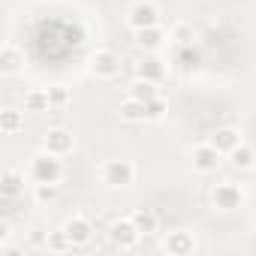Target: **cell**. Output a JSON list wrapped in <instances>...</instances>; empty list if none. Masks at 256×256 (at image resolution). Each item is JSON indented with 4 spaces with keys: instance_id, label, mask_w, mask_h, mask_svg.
Instances as JSON below:
<instances>
[{
    "instance_id": "1",
    "label": "cell",
    "mask_w": 256,
    "mask_h": 256,
    "mask_svg": "<svg viewBox=\"0 0 256 256\" xmlns=\"http://www.w3.org/2000/svg\"><path fill=\"white\" fill-rule=\"evenodd\" d=\"M30 178H34V184H60L64 181V163H60V157L42 148L30 160Z\"/></svg>"
},
{
    "instance_id": "2",
    "label": "cell",
    "mask_w": 256,
    "mask_h": 256,
    "mask_svg": "<svg viewBox=\"0 0 256 256\" xmlns=\"http://www.w3.org/2000/svg\"><path fill=\"white\" fill-rule=\"evenodd\" d=\"M100 178L106 187L112 190H124V187H130L136 181V166L130 160H124V157H114V160H106L102 169H100Z\"/></svg>"
},
{
    "instance_id": "3",
    "label": "cell",
    "mask_w": 256,
    "mask_h": 256,
    "mask_svg": "<svg viewBox=\"0 0 256 256\" xmlns=\"http://www.w3.org/2000/svg\"><path fill=\"white\" fill-rule=\"evenodd\" d=\"M211 205H214V211L232 214V211H238V208L244 205V193H241L238 184L220 181V184H214V190H211Z\"/></svg>"
},
{
    "instance_id": "4",
    "label": "cell",
    "mask_w": 256,
    "mask_h": 256,
    "mask_svg": "<svg viewBox=\"0 0 256 256\" xmlns=\"http://www.w3.org/2000/svg\"><path fill=\"white\" fill-rule=\"evenodd\" d=\"M108 241H112V247H118V250H133V247L142 241V232H139V226H136L130 217H120V220H112V226H108Z\"/></svg>"
},
{
    "instance_id": "5",
    "label": "cell",
    "mask_w": 256,
    "mask_h": 256,
    "mask_svg": "<svg viewBox=\"0 0 256 256\" xmlns=\"http://www.w3.org/2000/svg\"><path fill=\"white\" fill-rule=\"evenodd\" d=\"M90 72H94L96 78H102V82H114V78L120 76V58H118V52H112V48H96V52L90 54Z\"/></svg>"
},
{
    "instance_id": "6",
    "label": "cell",
    "mask_w": 256,
    "mask_h": 256,
    "mask_svg": "<svg viewBox=\"0 0 256 256\" xmlns=\"http://www.w3.org/2000/svg\"><path fill=\"white\" fill-rule=\"evenodd\" d=\"M126 24H130L133 30L157 28V24H160V6L151 4V0H136V4L126 10Z\"/></svg>"
},
{
    "instance_id": "7",
    "label": "cell",
    "mask_w": 256,
    "mask_h": 256,
    "mask_svg": "<svg viewBox=\"0 0 256 256\" xmlns=\"http://www.w3.org/2000/svg\"><path fill=\"white\" fill-rule=\"evenodd\" d=\"M42 148L58 154V157H66V154L76 151V136H72V130H66V126H52V130L42 136Z\"/></svg>"
},
{
    "instance_id": "8",
    "label": "cell",
    "mask_w": 256,
    "mask_h": 256,
    "mask_svg": "<svg viewBox=\"0 0 256 256\" xmlns=\"http://www.w3.org/2000/svg\"><path fill=\"white\" fill-rule=\"evenodd\" d=\"M66 235H70V241H72V247H88L90 241H94V223L84 217V214H72L64 226H60Z\"/></svg>"
},
{
    "instance_id": "9",
    "label": "cell",
    "mask_w": 256,
    "mask_h": 256,
    "mask_svg": "<svg viewBox=\"0 0 256 256\" xmlns=\"http://www.w3.org/2000/svg\"><path fill=\"white\" fill-rule=\"evenodd\" d=\"M220 163H223V154H220L211 142L193 148V169H196L199 175H214V172L220 169Z\"/></svg>"
},
{
    "instance_id": "10",
    "label": "cell",
    "mask_w": 256,
    "mask_h": 256,
    "mask_svg": "<svg viewBox=\"0 0 256 256\" xmlns=\"http://www.w3.org/2000/svg\"><path fill=\"white\" fill-rule=\"evenodd\" d=\"M133 42L145 52V54H157L166 42H169V34L157 24V28H142V30H133Z\"/></svg>"
},
{
    "instance_id": "11",
    "label": "cell",
    "mask_w": 256,
    "mask_h": 256,
    "mask_svg": "<svg viewBox=\"0 0 256 256\" xmlns=\"http://www.w3.org/2000/svg\"><path fill=\"white\" fill-rule=\"evenodd\" d=\"M208 142H211L223 157H229V154L244 142V139H241V130H238V126H217V130L211 133V139H208Z\"/></svg>"
},
{
    "instance_id": "12",
    "label": "cell",
    "mask_w": 256,
    "mask_h": 256,
    "mask_svg": "<svg viewBox=\"0 0 256 256\" xmlns=\"http://www.w3.org/2000/svg\"><path fill=\"white\" fill-rule=\"evenodd\" d=\"M136 78H148V82L163 84V78H166V64H163L157 54H145V58L136 64Z\"/></svg>"
},
{
    "instance_id": "13",
    "label": "cell",
    "mask_w": 256,
    "mask_h": 256,
    "mask_svg": "<svg viewBox=\"0 0 256 256\" xmlns=\"http://www.w3.org/2000/svg\"><path fill=\"white\" fill-rule=\"evenodd\" d=\"M166 250H169L172 256H187V253H193V250H196V238H193V232H190V229H175V232H169V238H166Z\"/></svg>"
},
{
    "instance_id": "14",
    "label": "cell",
    "mask_w": 256,
    "mask_h": 256,
    "mask_svg": "<svg viewBox=\"0 0 256 256\" xmlns=\"http://www.w3.org/2000/svg\"><path fill=\"white\" fill-rule=\"evenodd\" d=\"M118 114H120L124 124H148V108H145V102H139V100H133V96H126V100L120 102Z\"/></svg>"
},
{
    "instance_id": "15",
    "label": "cell",
    "mask_w": 256,
    "mask_h": 256,
    "mask_svg": "<svg viewBox=\"0 0 256 256\" xmlns=\"http://www.w3.org/2000/svg\"><path fill=\"white\" fill-rule=\"evenodd\" d=\"M22 66H24V52L16 48L12 42H6L4 52H0V72H4V76H16Z\"/></svg>"
},
{
    "instance_id": "16",
    "label": "cell",
    "mask_w": 256,
    "mask_h": 256,
    "mask_svg": "<svg viewBox=\"0 0 256 256\" xmlns=\"http://www.w3.org/2000/svg\"><path fill=\"white\" fill-rule=\"evenodd\" d=\"M0 193H4L6 199H18L24 193V175L18 169H6L4 175H0Z\"/></svg>"
},
{
    "instance_id": "17",
    "label": "cell",
    "mask_w": 256,
    "mask_h": 256,
    "mask_svg": "<svg viewBox=\"0 0 256 256\" xmlns=\"http://www.w3.org/2000/svg\"><path fill=\"white\" fill-rule=\"evenodd\" d=\"M130 220L139 226V232L142 235H157L160 232V217H157V211H151V208H136L133 214H130Z\"/></svg>"
},
{
    "instance_id": "18",
    "label": "cell",
    "mask_w": 256,
    "mask_h": 256,
    "mask_svg": "<svg viewBox=\"0 0 256 256\" xmlns=\"http://www.w3.org/2000/svg\"><path fill=\"white\" fill-rule=\"evenodd\" d=\"M169 40H172L178 48H184V46H196L199 30H196L190 22H175V24H172V30H169Z\"/></svg>"
},
{
    "instance_id": "19",
    "label": "cell",
    "mask_w": 256,
    "mask_h": 256,
    "mask_svg": "<svg viewBox=\"0 0 256 256\" xmlns=\"http://www.w3.org/2000/svg\"><path fill=\"white\" fill-rule=\"evenodd\" d=\"M229 163H232V169H238V172H250V169L256 166V151H253V145L241 142V145L229 154Z\"/></svg>"
},
{
    "instance_id": "20",
    "label": "cell",
    "mask_w": 256,
    "mask_h": 256,
    "mask_svg": "<svg viewBox=\"0 0 256 256\" xmlns=\"http://www.w3.org/2000/svg\"><path fill=\"white\" fill-rule=\"evenodd\" d=\"M24 130V114L18 108H4L0 112V133L4 136H16Z\"/></svg>"
},
{
    "instance_id": "21",
    "label": "cell",
    "mask_w": 256,
    "mask_h": 256,
    "mask_svg": "<svg viewBox=\"0 0 256 256\" xmlns=\"http://www.w3.org/2000/svg\"><path fill=\"white\" fill-rule=\"evenodd\" d=\"M130 96L148 106L151 100H157V96H160V84H157V82H148V78H136V82L130 84Z\"/></svg>"
},
{
    "instance_id": "22",
    "label": "cell",
    "mask_w": 256,
    "mask_h": 256,
    "mask_svg": "<svg viewBox=\"0 0 256 256\" xmlns=\"http://www.w3.org/2000/svg\"><path fill=\"white\" fill-rule=\"evenodd\" d=\"M24 112H34V114L52 112V102H48V90H42V88H30V90L24 94Z\"/></svg>"
},
{
    "instance_id": "23",
    "label": "cell",
    "mask_w": 256,
    "mask_h": 256,
    "mask_svg": "<svg viewBox=\"0 0 256 256\" xmlns=\"http://www.w3.org/2000/svg\"><path fill=\"white\" fill-rule=\"evenodd\" d=\"M48 102H52V112H66L72 96H70V90L64 84H52L48 88Z\"/></svg>"
},
{
    "instance_id": "24",
    "label": "cell",
    "mask_w": 256,
    "mask_h": 256,
    "mask_svg": "<svg viewBox=\"0 0 256 256\" xmlns=\"http://www.w3.org/2000/svg\"><path fill=\"white\" fill-rule=\"evenodd\" d=\"M46 250H48V253H66V250H72V241H70V235H66L64 229H58V232H48Z\"/></svg>"
},
{
    "instance_id": "25",
    "label": "cell",
    "mask_w": 256,
    "mask_h": 256,
    "mask_svg": "<svg viewBox=\"0 0 256 256\" xmlns=\"http://www.w3.org/2000/svg\"><path fill=\"white\" fill-rule=\"evenodd\" d=\"M58 193H60L58 184H34V199H36L40 205H52V202L58 199Z\"/></svg>"
},
{
    "instance_id": "26",
    "label": "cell",
    "mask_w": 256,
    "mask_h": 256,
    "mask_svg": "<svg viewBox=\"0 0 256 256\" xmlns=\"http://www.w3.org/2000/svg\"><path fill=\"white\" fill-rule=\"evenodd\" d=\"M145 108H148V124H157V120H163V118H166V112H169V102H166L163 96H157V100H151Z\"/></svg>"
},
{
    "instance_id": "27",
    "label": "cell",
    "mask_w": 256,
    "mask_h": 256,
    "mask_svg": "<svg viewBox=\"0 0 256 256\" xmlns=\"http://www.w3.org/2000/svg\"><path fill=\"white\" fill-rule=\"evenodd\" d=\"M10 238H12L10 223H0V247H6V244H10Z\"/></svg>"
}]
</instances>
